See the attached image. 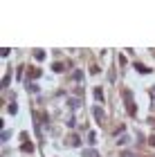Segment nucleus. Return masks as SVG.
Returning a JSON list of instances; mask_svg holds the SVG:
<instances>
[{
  "instance_id": "1",
  "label": "nucleus",
  "mask_w": 155,
  "mask_h": 157,
  "mask_svg": "<svg viewBox=\"0 0 155 157\" xmlns=\"http://www.w3.org/2000/svg\"><path fill=\"white\" fill-rule=\"evenodd\" d=\"M92 112H95V119L99 121V124H103V121H106V117H103V110L99 108V105H95V108H92Z\"/></svg>"
},
{
  "instance_id": "2",
  "label": "nucleus",
  "mask_w": 155,
  "mask_h": 157,
  "mask_svg": "<svg viewBox=\"0 0 155 157\" xmlns=\"http://www.w3.org/2000/svg\"><path fill=\"white\" fill-rule=\"evenodd\" d=\"M68 144H70V146H79L81 141H79V137H76V135H70V137H68Z\"/></svg>"
},
{
  "instance_id": "3",
  "label": "nucleus",
  "mask_w": 155,
  "mask_h": 157,
  "mask_svg": "<svg viewBox=\"0 0 155 157\" xmlns=\"http://www.w3.org/2000/svg\"><path fill=\"white\" fill-rule=\"evenodd\" d=\"M135 70H137V72H142V74H149L151 72V70L146 67V65H142V63H135Z\"/></svg>"
},
{
  "instance_id": "4",
  "label": "nucleus",
  "mask_w": 155,
  "mask_h": 157,
  "mask_svg": "<svg viewBox=\"0 0 155 157\" xmlns=\"http://www.w3.org/2000/svg\"><path fill=\"white\" fill-rule=\"evenodd\" d=\"M95 99L97 101H103V90L101 88H95Z\"/></svg>"
},
{
  "instance_id": "5",
  "label": "nucleus",
  "mask_w": 155,
  "mask_h": 157,
  "mask_svg": "<svg viewBox=\"0 0 155 157\" xmlns=\"http://www.w3.org/2000/svg\"><path fill=\"white\" fill-rule=\"evenodd\" d=\"M34 59H36V61H43V59H45V52H43V49H36V52H34Z\"/></svg>"
},
{
  "instance_id": "6",
  "label": "nucleus",
  "mask_w": 155,
  "mask_h": 157,
  "mask_svg": "<svg viewBox=\"0 0 155 157\" xmlns=\"http://www.w3.org/2000/svg\"><path fill=\"white\" fill-rule=\"evenodd\" d=\"M128 115H130V117H135V115H137V110H135V103H133V101H128Z\"/></svg>"
},
{
  "instance_id": "7",
  "label": "nucleus",
  "mask_w": 155,
  "mask_h": 157,
  "mask_svg": "<svg viewBox=\"0 0 155 157\" xmlns=\"http://www.w3.org/2000/svg\"><path fill=\"white\" fill-rule=\"evenodd\" d=\"M52 70H54V72H63V70H65V65H63V63H54Z\"/></svg>"
},
{
  "instance_id": "8",
  "label": "nucleus",
  "mask_w": 155,
  "mask_h": 157,
  "mask_svg": "<svg viewBox=\"0 0 155 157\" xmlns=\"http://www.w3.org/2000/svg\"><path fill=\"white\" fill-rule=\"evenodd\" d=\"M34 151V146L32 144H27V141H25V144H23V153H32Z\"/></svg>"
},
{
  "instance_id": "9",
  "label": "nucleus",
  "mask_w": 155,
  "mask_h": 157,
  "mask_svg": "<svg viewBox=\"0 0 155 157\" xmlns=\"http://www.w3.org/2000/svg\"><path fill=\"white\" fill-rule=\"evenodd\" d=\"M9 78H11V74H5V78H2V88H7V85H9Z\"/></svg>"
},
{
  "instance_id": "10",
  "label": "nucleus",
  "mask_w": 155,
  "mask_h": 157,
  "mask_svg": "<svg viewBox=\"0 0 155 157\" xmlns=\"http://www.w3.org/2000/svg\"><path fill=\"white\" fill-rule=\"evenodd\" d=\"M70 105H72V108H79V99H70Z\"/></svg>"
},
{
  "instance_id": "11",
  "label": "nucleus",
  "mask_w": 155,
  "mask_h": 157,
  "mask_svg": "<svg viewBox=\"0 0 155 157\" xmlns=\"http://www.w3.org/2000/svg\"><path fill=\"white\" fill-rule=\"evenodd\" d=\"M95 139H97V135H95V132H90V135H88V141H90V144H95Z\"/></svg>"
},
{
  "instance_id": "12",
  "label": "nucleus",
  "mask_w": 155,
  "mask_h": 157,
  "mask_svg": "<svg viewBox=\"0 0 155 157\" xmlns=\"http://www.w3.org/2000/svg\"><path fill=\"white\" fill-rule=\"evenodd\" d=\"M16 110H18L16 103H9V112H11V115H16Z\"/></svg>"
},
{
  "instance_id": "13",
  "label": "nucleus",
  "mask_w": 155,
  "mask_h": 157,
  "mask_svg": "<svg viewBox=\"0 0 155 157\" xmlns=\"http://www.w3.org/2000/svg\"><path fill=\"white\" fill-rule=\"evenodd\" d=\"M151 146L155 148V135H153V137H151Z\"/></svg>"
}]
</instances>
